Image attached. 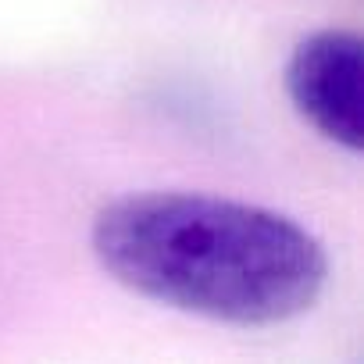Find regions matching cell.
Wrapping results in <instances>:
<instances>
[{
  "instance_id": "obj_2",
  "label": "cell",
  "mask_w": 364,
  "mask_h": 364,
  "mask_svg": "<svg viewBox=\"0 0 364 364\" xmlns=\"http://www.w3.org/2000/svg\"><path fill=\"white\" fill-rule=\"evenodd\" d=\"M293 107L332 143H364V43L346 29H321L296 43L286 65Z\"/></svg>"
},
{
  "instance_id": "obj_1",
  "label": "cell",
  "mask_w": 364,
  "mask_h": 364,
  "mask_svg": "<svg viewBox=\"0 0 364 364\" xmlns=\"http://www.w3.org/2000/svg\"><path fill=\"white\" fill-rule=\"evenodd\" d=\"M93 254L146 300L243 328L300 318L328 279V257L304 225L204 193L107 204L93 222Z\"/></svg>"
}]
</instances>
